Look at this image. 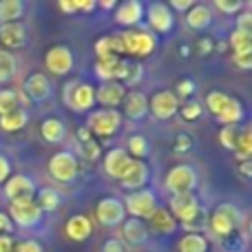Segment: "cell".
<instances>
[{
    "instance_id": "cell-1",
    "label": "cell",
    "mask_w": 252,
    "mask_h": 252,
    "mask_svg": "<svg viewBox=\"0 0 252 252\" xmlns=\"http://www.w3.org/2000/svg\"><path fill=\"white\" fill-rule=\"evenodd\" d=\"M120 35H122L124 53L133 58L135 62L151 58L157 49V35L148 29H126L120 31Z\"/></svg>"
},
{
    "instance_id": "cell-2",
    "label": "cell",
    "mask_w": 252,
    "mask_h": 252,
    "mask_svg": "<svg viewBox=\"0 0 252 252\" xmlns=\"http://www.w3.org/2000/svg\"><path fill=\"white\" fill-rule=\"evenodd\" d=\"M239 223H241V210L235 204H219L208 215V228L219 239H226V237L239 232Z\"/></svg>"
},
{
    "instance_id": "cell-3",
    "label": "cell",
    "mask_w": 252,
    "mask_h": 252,
    "mask_svg": "<svg viewBox=\"0 0 252 252\" xmlns=\"http://www.w3.org/2000/svg\"><path fill=\"white\" fill-rule=\"evenodd\" d=\"M62 100L75 113H91V109L95 106V87L87 82H78V80H71L64 87L62 93Z\"/></svg>"
},
{
    "instance_id": "cell-4",
    "label": "cell",
    "mask_w": 252,
    "mask_h": 252,
    "mask_svg": "<svg viewBox=\"0 0 252 252\" xmlns=\"http://www.w3.org/2000/svg\"><path fill=\"white\" fill-rule=\"evenodd\" d=\"M87 128L93 137H113L122 128V113L118 109H97L87 118Z\"/></svg>"
},
{
    "instance_id": "cell-5",
    "label": "cell",
    "mask_w": 252,
    "mask_h": 252,
    "mask_svg": "<svg viewBox=\"0 0 252 252\" xmlns=\"http://www.w3.org/2000/svg\"><path fill=\"white\" fill-rule=\"evenodd\" d=\"M122 204H124L126 215H130L133 219H142V221H148L151 215L159 208L157 195L151 190V188H142V190L128 192Z\"/></svg>"
},
{
    "instance_id": "cell-6",
    "label": "cell",
    "mask_w": 252,
    "mask_h": 252,
    "mask_svg": "<svg viewBox=\"0 0 252 252\" xmlns=\"http://www.w3.org/2000/svg\"><path fill=\"white\" fill-rule=\"evenodd\" d=\"M9 219L13 226L20 228H38L42 223V210L35 206L33 199L9 201Z\"/></svg>"
},
{
    "instance_id": "cell-7",
    "label": "cell",
    "mask_w": 252,
    "mask_h": 252,
    "mask_svg": "<svg viewBox=\"0 0 252 252\" xmlns=\"http://www.w3.org/2000/svg\"><path fill=\"white\" fill-rule=\"evenodd\" d=\"M49 175L60 184H69L78 177V157L71 151H58L49 159Z\"/></svg>"
},
{
    "instance_id": "cell-8",
    "label": "cell",
    "mask_w": 252,
    "mask_h": 252,
    "mask_svg": "<svg viewBox=\"0 0 252 252\" xmlns=\"http://www.w3.org/2000/svg\"><path fill=\"white\" fill-rule=\"evenodd\" d=\"M195 186H197V173L190 164H177L166 175V188H168L173 195L192 192Z\"/></svg>"
},
{
    "instance_id": "cell-9",
    "label": "cell",
    "mask_w": 252,
    "mask_h": 252,
    "mask_svg": "<svg viewBox=\"0 0 252 252\" xmlns=\"http://www.w3.org/2000/svg\"><path fill=\"white\" fill-rule=\"evenodd\" d=\"M95 219L106 228L122 226V221L126 219L122 199H118V197H102L95 206Z\"/></svg>"
},
{
    "instance_id": "cell-10",
    "label": "cell",
    "mask_w": 252,
    "mask_h": 252,
    "mask_svg": "<svg viewBox=\"0 0 252 252\" xmlns=\"http://www.w3.org/2000/svg\"><path fill=\"white\" fill-rule=\"evenodd\" d=\"M73 51L66 44H53L44 53V66L53 75H66L73 69Z\"/></svg>"
},
{
    "instance_id": "cell-11",
    "label": "cell",
    "mask_w": 252,
    "mask_h": 252,
    "mask_svg": "<svg viewBox=\"0 0 252 252\" xmlns=\"http://www.w3.org/2000/svg\"><path fill=\"white\" fill-rule=\"evenodd\" d=\"M144 16L148 18L153 33H168L175 27V13L170 11V7L166 2H151L148 7H144Z\"/></svg>"
},
{
    "instance_id": "cell-12",
    "label": "cell",
    "mask_w": 252,
    "mask_h": 252,
    "mask_svg": "<svg viewBox=\"0 0 252 252\" xmlns=\"http://www.w3.org/2000/svg\"><path fill=\"white\" fill-rule=\"evenodd\" d=\"M179 100L175 97L173 91H157L155 95L148 100V111L153 113V118L159 120V122H166V120L175 118L179 111Z\"/></svg>"
},
{
    "instance_id": "cell-13",
    "label": "cell",
    "mask_w": 252,
    "mask_h": 252,
    "mask_svg": "<svg viewBox=\"0 0 252 252\" xmlns=\"http://www.w3.org/2000/svg\"><path fill=\"white\" fill-rule=\"evenodd\" d=\"M29 44V29L22 22H9L0 25V47L2 51H18Z\"/></svg>"
},
{
    "instance_id": "cell-14",
    "label": "cell",
    "mask_w": 252,
    "mask_h": 252,
    "mask_svg": "<svg viewBox=\"0 0 252 252\" xmlns=\"http://www.w3.org/2000/svg\"><path fill=\"white\" fill-rule=\"evenodd\" d=\"M148 182H151V168H148V164L146 161L133 159V164L128 166V170H126L122 175V179H120V186L128 192H135V190L146 188Z\"/></svg>"
},
{
    "instance_id": "cell-15",
    "label": "cell",
    "mask_w": 252,
    "mask_h": 252,
    "mask_svg": "<svg viewBox=\"0 0 252 252\" xmlns=\"http://www.w3.org/2000/svg\"><path fill=\"white\" fill-rule=\"evenodd\" d=\"M35 182L27 175H11L4 182V195L9 201H22V199H33L35 197Z\"/></svg>"
},
{
    "instance_id": "cell-16",
    "label": "cell",
    "mask_w": 252,
    "mask_h": 252,
    "mask_svg": "<svg viewBox=\"0 0 252 252\" xmlns=\"http://www.w3.org/2000/svg\"><path fill=\"white\" fill-rule=\"evenodd\" d=\"M22 93L27 95V100H29V102H44V100H49V97H51L53 87H51L49 78L42 73V71H35V73H31L29 78L25 80Z\"/></svg>"
},
{
    "instance_id": "cell-17",
    "label": "cell",
    "mask_w": 252,
    "mask_h": 252,
    "mask_svg": "<svg viewBox=\"0 0 252 252\" xmlns=\"http://www.w3.org/2000/svg\"><path fill=\"white\" fill-rule=\"evenodd\" d=\"M199 208V199L192 192H184V195H173L168 201V213L177 219V223H186Z\"/></svg>"
},
{
    "instance_id": "cell-18",
    "label": "cell",
    "mask_w": 252,
    "mask_h": 252,
    "mask_svg": "<svg viewBox=\"0 0 252 252\" xmlns=\"http://www.w3.org/2000/svg\"><path fill=\"white\" fill-rule=\"evenodd\" d=\"M133 164V157L126 153V148H111L106 151L104 159H102V166H104V173L113 179H122V175L128 170V166Z\"/></svg>"
},
{
    "instance_id": "cell-19",
    "label": "cell",
    "mask_w": 252,
    "mask_h": 252,
    "mask_svg": "<svg viewBox=\"0 0 252 252\" xmlns=\"http://www.w3.org/2000/svg\"><path fill=\"white\" fill-rule=\"evenodd\" d=\"M120 241L128 248V246H133V248H139V246H144L148 241V228H146V221H142V219H124L122 221V230H120Z\"/></svg>"
},
{
    "instance_id": "cell-20",
    "label": "cell",
    "mask_w": 252,
    "mask_h": 252,
    "mask_svg": "<svg viewBox=\"0 0 252 252\" xmlns=\"http://www.w3.org/2000/svg\"><path fill=\"white\" fill-rule=\"evenodd\" d=\"M120 106H122V118L126 115L133 122H142L148 115V97L142 91H126Z\"/></svg>"
},
{
    "instance_id": "cell-21",
    "label": "cell",
    "mask_w": 252,
    "mask_h": 252,
    "mask_svg": "<svg viewBox=\"0 0 252 252\" xmlns=\"http://www.w3.org/2000/svg\"><path fill=\"white\" fill-rule=\"evenodd\" d=\"M126 95V87L120 82H102L95 89V102L104 109H118Z\"/></svg>"
},
{
    "instance_id": "cell-22",
    "label": "cell",
    "mask_w": 252,
    "mask_h": 252,
    "mask_svg": "<svg viewBox=\"0 0 252 252\" xmlns=\"http://www.w3.org/2000/svg\"><path fill=\"white\" fill-rule=\"evenodd\" d=\"M142 20H144V4L139 0H126V2L115 7V22L120 27L130 29V27L139 25Z\"/></svg>"
},
{
    "instance_id": "cell-23",
    "label": "cell",
    "mask_w": 252,
    "mask_h": 252,
    "mask_svg": "<svg viewBox=\"0 0 252 252\" xmlns=\"http://www.w3.org/2000/svg\"><path fill=\"white\" fill-rule=\"evenodd\" d=\"M64 235L75 244H82L93 235V221L87 215H73L64 223Z\"/></svg>"
},
{
    "instance_id": "cell-24",
    "label": "cell",
    "mask_w": 252,
    "mask_h": 252,
    "mask_svg": "<svg viewBox=\"0 0 252 252\" xmlns=\"http://www.w3.org/2000/svg\"><path fill=\"white\" fill-rule=\"evenodd\" d=\"M177 226H179L177 219L168 213V208H161V206H159V208L151 215L146 228H151L155 235H173V232L177 230ZM151 230H148V232H151Z\"/></svg>"
},
{
    "instance_id": "cell-25",
    "label": "cell",
    "mask_w": 252,
    "mask_h": 252,
    "mask_svg": "<svg viewBox=\"0 0 252 252\" xmlns=\"http://www.w3.org/2000/svg\"><path fill=\"white\" fill-rule=\"evenodd\" d=\"M95 56L97 60H104V58H122L124 56V47H122V35L120 33H109L102 35L95 42Z\"/></svg>"
},
{
    "instance_id": "cell-26",
    "label": "cell",
    "mask_w": 252,
    "mask_h": 252,
    "mask_svg": "<svg viewBox=\"0 0 252 252\" xmlns=\"http://www.w3.org/2000/svg\"><path fill=\"white\" fill-rule=\"evenodd\" d=\"M186 25L190 27L192 31H206L213 25V9H210L208 4L195 2L186 11Z\"/></svg>"
},
{
    "instance_id": "cell-27",
    "label": "cell",
    "mask_w": 252,
    "mask_h": 252,
    "mask_svg": "<svg viewBox=\"0 0 252 252\" xmlns=\"http://www.w3.org/2000/svg\"><path fill=\"white\" fill-rule=\"evenodd\" d=\"M33 201H35V206L42 210V215L56 213V210L62 206V195H60V190H56V188L44 186V188H40V190H35Z\"/></svg>"
},
{
    "instance_id": "cell-28",
    "label": "cell",
    "mask_w": 252,
    "mask_h": 252,
    "mask_svg": "<svg viewBox=\"0 0 252 252\" xmlns=\"http://www.w3.org/2000/svg\"><path fill=\"white\" fill-rule=\"evenodd\" d=\"M29 106V100L22 91H16V89H0V115L11 113L16 109H25Z\"/></svg>"
},
{
    "instance_id": "cell-29",
    "label": "cell",
    "mask_w": 252,
    "mask_h": 252,
    "mask_svg": "<svg viewBox=\"0 0 252 252\" xmlns=\"http://www.w3.org/2000/svg\"><path fill=\"white\" fill-rule=\"evenodd\" d=\"M246 115V109L244 104H241V100H237V97H228L226 106L221 109V113L217 115V120L221 122L223 126H239V122L244 120Z\"/></svg>"
},
{
    "instance_id": "cell-30",
    "label": "cell",
    "mask_w": 252,
    "mask_h": 252,
    "mask_svg": "<svg viewBox=\"0 0 252 252\" xmlns=\"http://www.w3.org/2000/svg\"><path fill=\"white\" fill-rule=\"evenodd\" d=\"M40 135L49 144H60L66 137V126L60 118H47L40 124Z\"/></svg>"
},
{
    "instance_id": "cell-31",
    "label": "cell",
    "mask_w": 252,
    "mask_h": 252,
    "mask_svg": "<svg viewBox=\"0 0 252 252\" xmlns=\"http://www.w3.org/2000/svg\"><path fill=\"white\" fill-rule=\"evenodd\" d=\"M25 11H27V4L22 0H0V25L20 22Z\"/></svg>"
},
{
    "instance_id": "cell-32",
    "label": "cell",
    "mask_w": 252,
    "mask_h": 252,
    "mask_svg": "<svg viewBox=\"0 0 252 252\" xmlns=\"http://www.w3.org/2000/svg\"><path fill=\"white\" fill-rule=\"evenodd\" d=\"M27 122H29L27 109H16V111H11V113L0 115V128H2L4 133H18V130L25 128Z\"/></svg>"
},
{
    "instance_id": "cell-33",
    "label": "cell",
    "mask_w": 252,
    "mask_h": 252,
    "mask_svg": "<svg viewBox=\"0 0 252 252\" xmlns=\"http://www.w3.org/2000/svg\"><path fill=\"white\" fill-rule=\"evenodd\" d=\"M210 244L204 235H197V232H186V235L179 239V252H208Z\"/></svg>"
},
{
    "instance_id": "cell-34",
    "label": "cell",
    "mask_w": 252,
    "mask_h": 252,
    "mask_svg": "<svg viewBox=\"0 0 252 252\" xmlns=\"http://www.w3.org/2000/svg\"><path fill=\"white\" fill-rule=\"evenodd\" d=\"M126 153H128L133 159L144 161V157L151 155V142H148L144 135H130L128 146H126Z\"/></svg>"
},
{
    "instance_id": "cell-35",
    "label": "cell",
    "mask_w": 252,
    "mask_h": 252,
    "mask_svg": "<svg viewBox=\"0 0 252 252\" xmlns=\"http://www.w3.org/2000/svg\"><path fill=\"white\" fill-rule=\"evenodd\" d=\"M235 157L237 161H248L252 155V133H250V126H244L239 133V139H237V146H235Z\"/></svg>"
},
{
    "instance_id": "cell-36",
    "label": "cell",
    "mask_w": 252,
    "mask_h": 252,
    "mask_svg": "<svg viewBox=\"0 0 252 252\" xmlns=\"http://www.w3.org/2000/svg\"><path fill=\"white\" fill-rule=\"evenodd\" d=\"M18 71V62H16V56L9 51H2L0 49V84H7L13 80Z\"/></svg>"
},
{
    "instance_id": "cell-37",
    "label": "cell",
    "mask_w": 252,
    "mask_h": 252,
    "mask_svg": "<svg viewBox=\"0 0 252 252\" xmlns=\"http://www.w3.org/2000/svg\"><path fill=\"white\" fill-rule=\"evenodd\" d=\"M226 44L232 49V53L250 51V49H252V33H250V31L235 29L230 35H228V42Z\"/></svg>"
},
{
    "instance_id": "cell-38",
    "label": "cell",
    "mask_w": 252,
    "mask_h": 252,
    "mask_svg": "<svg viewBox=\"0 0 252 252\" xmlns=\"http://www.w3.org/2000/svg\"><path fill=\"white\" fill-rule=\"evenodd\" d=\"M78 155L82 157V159H87V161L100 159V157H102V146H100V142H97L95 137L87 139V142H80V144H78Z\"/></svg>"
},
{
    "instance_id": "cell-39",
    "label": "cell",
    "mask_w": 252,
    "mask_h": 252,
    "mask_svg": "<svg viewBox=\"0 0 252 252\" xmlns=\"http://www.w3.org/2000/svg\"><path fill=\"white\" fill-rule=\"evenodd\" d=\"M184 226V230H188V232H197V235H201V230H204L206 226H208V210L206 208H197V213L192 215L190 219H188L186 223H182Z\"/></svg>"
},
{
    "instance_id": "cell-40",
    "label": "cell",
    "mask_w": 252,
    "mask_h": 252,
    "mask_svg": "<svg viewBox=\"0 0 252 252\" xmlns=\"http://www.w3.org/2000/svg\"><path fill=\"white\" fill-rule=\"evenodd\" d=\"M228 93H223V91H210L208 95H206V102H204V106L210 111V113L217 118L219 113H221V109L226 106V102H228Z\"/></svg>"
},
{
    "instance_id": "cell-41",
    "label": "cell",
    "mask_w": 252,
    "mask_h": 252,
    "mask_svg": "<svg viewBox=\"0 0 252 252\" xmlns=\"http://www.w3.org/2000/svg\"><path fill=\"white\" fill-rule=\"evenodd\" d=\"M192 146H195V137H192L190 133L182 130V133L175 135V142H173V153L175 155H186V153L192 151Z\"/></svg>"
},
{
    "instance_id": "cell-42",
    "label": "cell",
    "mask_w": 252,
    "mask_h": 252,
    "mask_svg": "<svg viewBox=\"0 0 252 252\" xmlns=\"http://www.w3.org/2000/svg\"><path fill=\"white\" fill-rule=\"evenodd\" d=\"M239 133H241V126H223V128L219 130V142H221V146L228 148V151H235Z\"/></svg>"
},
{
    "instance_id": "cell-43",
    "label": "cell",
    "mask_w": 252,
    "mask_h": 252,
    "mask_svg": "<svg viewBox=\"0 0 252 252\" xmlns=\"http://www.w3.org/2000/svg\"><path fill=\"white\" fill-rule=\"evenodd\" d=\"M201 111H204V106H201V102H195V100H188L184 102V106H179L177 113L182 115L186 122H195V120L201 118Z\"/></svg>"
},
{
    "instance_id": "cell-44",
    "label": "cell",
    "mask_w": 252,
    "mask_h": 252,
    "mask_svg": "<svg viewBox=\"0 0 252 252\" xmlns=\"http://www.w3.org/2000/svg\"><path fill=\"white\" fill-rule=\"evenodd\" d=\"M175 89H177V91H173V93H175V97H177V100H184V102H186L188 97H192V95H195V91H197V84L192 82L190 78H184V80H179V82H177V87H175Z\"/></svg>"
},
{
    "instance_id": "cell-45",
    "label": "cell",
    "mask_w": 252,
    "mask_h": 252,
    "mask_svg": "<svg viewBox=\"0 0 252 252\" xmlns=\"http://www.w3.org/2000/svg\"><path fill=\"white\" fill-rule=\"evenodd\" d=\"M142 75H144V69H142V64L139 62H135V60H128V71H126V78H124V87H135V84L142 80Z\"/></svg>"
},
{
    "instance_id": "cell-46",
    "label": "cell",
    "mask_w": 252,
    "mask_h": 252,
    "mask_svg": "<svg viewBox=\"0 0 252 252\" xmlns=\"http://www.w3.org/2000/svg\"><path fill=\"white\" fill-rule=\"evenodd\" d=\"M215 7L221 13L232 16V13H239L241 9H246V2H241V0H215Z\"/></svg>"
},
{
    "instance_id": "cell-47",
    "label": "cell",
    "mask_w": 252,
    "mask_h": 252,
    "mask_svg": "<svg viewBox=\"0 0 252 252\" xmlns=\"http://www.w3.org/2000/svg\"><path fill=\"white\" fill-rule=\"evenodd\" d=\"M232 62L237 64V69H241V71H250V66H252V49H250V51L232 53Z\"/></svg>"
},
{
    "instance_id": "cell-48",
    "label": "cell",
    "mask_w": 252,
    "mask_h": 252,
    "mask_svg": "<svg viewBox=\"0 0 252 252\" xmlns=\"http://www.w3.org/2000/svg\"><path fill=\"white\" fill-rule=\"evenodd\" d=\"M237 29L250 31V33H252V13H250L248 4H246V9L241 13H237Z\"/></svg>"
},
{
    "instance_id": "cell-49",
    "label": "cell",
    "mask_w": 252,
    "mask_h": 252,
    "mask_svg": "<svg viewBox=\"0 0 252 252\" xmlns=\"http://www.w3.org/2000/svg\"><path fill=\"white\" fill-rule=\"evenodd\" d=\"M102 252H128V248H126V246L120 239L111 237V239L104 241V246H102Z\"/></svg>"
},
{
    "instance_id": "cell-50",
    "label": "cell",
    "mask_w": 252,
    "mask_h": 252,
    "mask_svg": "<svg viewBox=\"0 0 252 252\" xmlns=\"http://www.w3.org/2000/svg\"><path fill=\"white\" fill-rule=\"evenodd\" d=\"M13 252H42V246L38 244V241H20V244H16V248H13Z\"/></svg>"
},
{
    "instance_id": "cell-51",
    "label": "cell",
    "mask_w": 252,
    "mask_h": 252,
    "mask_svg": "<svg viewBox=\"0 0 252 252\" xmlns=\"http://www.w3.org/2000/svg\"><path fill=\"white\" fill-rule=\"evenodd\" d=\"M9 177H11V164L4 155H0V184H4Z\"/></svg>"
},
{
    "instance_id": "cell-52",
    "label": "cell",
    "mask_w": 252,
    "mask_h": 252,
    "mask_svg": "<svg viewBox=\"0 0 252 252\" xmlns=\"http://www.w3.org/2000/svg\"><path fill=\"white\" fill-rule=\"evenodd\" d=\"M192 4H195L192 0H170L168 7H170V11L175 13V11H188Z\"/></svg>"
},
{
    "instance_id": "cell-53",
    "label": "cell",
    "mask_w": 252,
    "mask_h": 252,
    "mask_svg": "<svg viewBox=\"0 0 252 252\" xmlns=\"http://www.w3.org/2000/svg\"><path fill=\"white\" fill-rule=\"evenodd\" d=\"M213 49H215V42L210 38H201L199 42H197V51H199L201 56H210Z\"/></svg>"
},
{
    "instance_id": "cell-54",
    "label": "cell",
    "mask_w": 252,
    "mask_h": 252,
    "mask_svg": "<svg viewBox=\"0 0 252 252\" xmlns=\"http://www.w3.org/2000/svg\"><path fill=\"white\" fill-rule=\"evenodd\" d=\"M13 232V223L9 219L7 213H0V235H11Z\"/></svg>"
},
{
    "instance_id": "cell-55",
    "label": "cell",
    "mask_w": 252,
    "mask_h": 252,
    "mask_svg": "<svg viewBox=\"0 0 252 252\" xmlns=\"http://www.w3.org/2000/svg\"><path fill=\"white\" fill-rule=\"evenodd\" d=\"M16 248V241L11 235H0V252H13Z\"/></svg>"
},
{
    "instance_id": "cell-56",
    "label": "cell",
    "mask_w": 252,
    "mask_h": 252,
    "mask_svg": "<svg viewBox=\"0 0 252 252\" xmlns=\"http://www.w3.org/2000/svg\"><path fill=\"white\" fill-rule=\"evenodd\" d=\"M58 7H60L62 13H75L78 11V0H60Z\"/></svg>"
},
{
    "instance_id": "cell-57",
    "label": "cell",
    "mask_w": 252,
    "mask_h": 252,
    "mask_svg": "<svg viewBox=\"0 0 252 252\" xmlns=\"http://www.w3.org/2000/svg\"><path fill=\"white\" fill-rule=\"evenodd\" d=\"M239 173L244 175L246 179H250V175H252V159H248V161H241V164H239Z\"/></svg>"
},
{
    "instance_id": "cell-58",
    "label": "cell",
    "mask_w": 252,
    "mask_h": 252,
    "mask_svg": "<svg viewBox=\"0 0 252 252\" xmlns=\"http://www.w3.org/2000/svg\"><path fill=\"white\" fill-rule=\"evenodd\" d=\"M93 9H95V2H93V0H89V2L78 0V11H93Z\"/></svg>"
},
{
    "instance_id": "cell-59",
    "label": "cell",
    "mask_w": 252,
    "mask_h": 252,
    "mask_svg": "<svg viewBox=\"0 0 252 252\" xmlns=\"http://www.w3.org/2000/svg\"><path fill=\"white\" fill-rule=\"evenodd\" d=\"M91 137H93V135H91V130H89L87 126H82V128L78 130V139H80V142H87V139H91Z\"/></svg>"
},
{
    "instance_id": "cell-60",
    "label": "cell",
    "mask_w": 252,
    "mask_h": 252,
    "mask_svg": "<svg viewBox=\"0 0 252 252\" xmlns=\"http://www.w3.org/2000/svg\"><path fill=\"white\" fill-rule=\"evenodd\" d=\"M100 7L102 9H115V7H118V2H115V0H102Z\"/></svg>"
},
{
    "instance_id": "cell-61",
    "label": "cell",
    "mask_w": 252,
    "mask_h": 252,
    "mask_svg": "<svg viewBox=\"0 0 252 252\" xmlns=\"http://www.w3.org/2000/svg\"><path fill=\"white\" fill-rule=\"evenodd\" d=\"M179 56H182V58H188V56H190V49H188L186 44H182V47H179Z\"/></svg>"
}]
</instances>
